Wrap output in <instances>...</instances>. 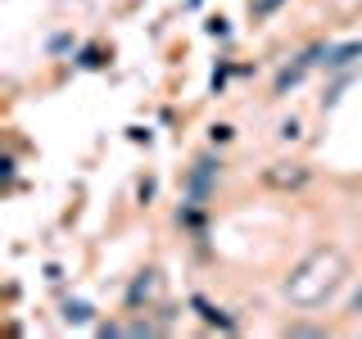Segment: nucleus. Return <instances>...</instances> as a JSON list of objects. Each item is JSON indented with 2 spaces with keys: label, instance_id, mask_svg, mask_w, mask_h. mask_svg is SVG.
Wrapping results in <instances>:
<instances>
[{
  "label": "nucleus",
  "instance_id": "1",
  "mask_svg": "<svg viewBox=\"0 0 362 339\" xmlns=\"http://www.w3.org/2000/svg\"><path fill=\"white\" fill-rule=\"evenodd\" d=\"M344 276H349V258L339 254V249H331V244L313 249V254L286 276V299L294 308H317V303H326L344 285Z\"/></svg>",
  "mask_w": 362,
  "mask_h": 339
},
{
  "label": "nucleus",
  "instance_id": "2",
  "mask_svg": "<svg viewBox=\"0 0 362 339\" xmlns=\"http://www.w3.org/2000/svg\"><path fill=\"white\" fill-rule=\"evenodd\" d=\"M322 50H326V45H313V50H303L294 64L281 68V73H276V90H281V95H286L290 86H299V82H303V73H308L313 64H322Z\"/></svg>",
  "mask_w": 362,
  "mask_h": 339
},
{
  "label": "nucleus",
  "instance_id": "3",
  "mask_svg": "<svg viewBox=\"0 0 362 339\" xmlns=\"http://www.w3.org/2000/svg\"><path fill=\"white\" fill-rule=\"evenodd\" d=\"M218 167H222V163H213V158H199V163H195V172H190V195H195V199H204V195L213 190Z\"/></svg>",
  "mask_w": 362,
  "mask_h": 339
},
{
  "label": "nucleus",
  "instance_id": "4",
  "mask_svg": "<svg viewBox=\"0 0 362 339\" xmlns=\"http://www.w3.org/2000/svg\"><path fill=\"white\" fill-rule=\"evenodd\" d=\"M362 59V41H344V45H326L322 50V64L326 68H344V64H354Z\"/></svg>",
  "mask_w": 362,
  "mask_h": 339
},
{
  "label": "nucleus",
  "instance_id": "5",
  "mask_svg": "<svg viewBox=\"0 0 362 339\" xmlns=\"http://www.w3.org/2000/svg\"><path fill=\"white\" fill-rule=\"evenodd\" d=\"M154 294H158V271H145V276L127 290V303H132V308H141V303L154 299Z\"/></svg>",
  "mask_w": 362,
  "mask_h": 339
},
{
  "label": "nucleus",
  "instance_id": "6",
  "mask_svg": "<svg viewBox=\"0 0 362 339\" xmlns=\"http://www.w3.org/2000/svg\"><path fill=\"white\" fill-rule=\"evenodd\" d=\"M303 177H308L303 167H290V172H286V163H281L276 172H267V181H272V186H303Z\"/></svg>",
  "mask_w": 362,
  "mask_h": 339
},
{
  "label": "nucleus",
  "instance_id": "7",
  "mask_svg": "<svg viewBox=\"0 0 362 339\" xmlns=\"http://www.w3.org/2000/svg\"><path fill=\"white\" fill-rule=\"evenodd\" d=\"M90 316H95V312H90V303H82V299H68L64 303V321H77V326H82V321H90Z\"/></svg>",
  "mask_w": 362,
  "mask_h": 339
},
{
  "label": "nucleus",
  "instance_id": "8",
  "mask_svg": "<svg viewBox=\"0 0 362 339\" xmlns=\"http://www.w3.org/2000/svg\"><path fill=\"white\" fill-rule=\"evenodd\" d=\"M195 308H199V316L204 321H213V326H222V331H231V316H222L213 303H204V299H195Z\"/></svg>",
  "mask_w": 362,
  "mask_h": 339
},
{
  "label": "nucleus",
  "instance_id": "9",
  "mask_svg": "<svg viewBox=\"0 0 362 339\" xmlns=\"http://www.w3.org/2000/svg\"><path fill=\"white\" fill-rule=\"evenodd\" d=\"M354 312H362V290H358V294H354Z\"/></svg>",
  "mask_w": 362,
  "mask_h": 339
}]
</instances>
